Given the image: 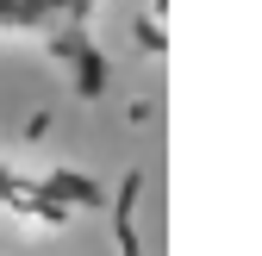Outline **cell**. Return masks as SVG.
<instances>
[{"label": "cell", "instance_id": "obj_1", "mask_svg": "<svg viewBox=\"0 0 262 256\" xmlns=\"http://www.w3.org/2000/svg\"><path fill=\"white\" fill-rule=\"evenodd\" d=\"M100 13L106 0H0V38H31L75 94L106 88V50H100Z\"/></svg>", "mask_w": 262, "mask_h": 256}, {"label": "cell", "instance_id": "obj_2", "mask_svg": "<svg viewBox=\"0 0 262 256\" xmlns=\"http://www.w3.org/2000/svg\"><path fill=\"white\" fill-rule=\"evenodd\" d=\"M100 200V187L75 169H25L0 156V212L13 219H38V225H62V219L88 212Z\"/></svg>", "mask_w": 262, "mask_h": 256}]
</instances>
